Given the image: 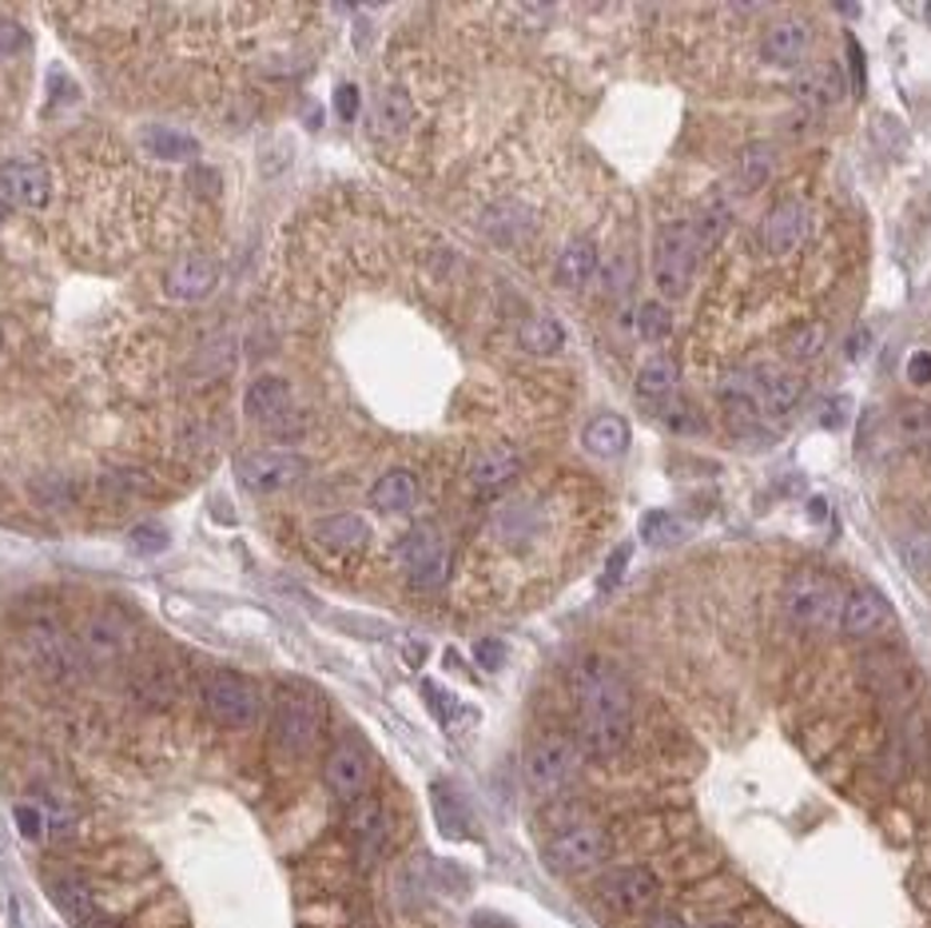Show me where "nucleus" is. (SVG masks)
<instances>
[{"label": "nucleus", "mask_w": 931, "mask_h": 928, "mask_svg": "<svg viewBox=\"0 0 931 928\" xmlns=\"http://www.w3.org/2000/svg\"><path fill=\"white\" fill-rule=\"evenodd\" d=\"M724 228H729V208H724V204H709V208L693 220L697 248H713V243H721Z\"/></svg>", "instance_id": "58836bf2"}, {"label": "nucleus", "mask_w": 931, "mask_h": 928, "mask_svg": "<svg viewBox=\"0 0 931 928\" xmlns=\"http://www.w3.org/2000/svg\"><path fill=\"white\" fill-rule=\"evenodd\" d=\"M287 407H291V387L283 379H255L248 387V395H243V410L259 423L279 419Z\"/></svg>", "instance_id": "cd10ccee"}, {"label": "nucleus", "mask_w": 931, "mask_h": 928, "mask_svg": "<svg viewBox=\"0 0 931 928\" xmlns=\"http://www.w3.org/2000/svg\"><path fill=\"white\" fill-rule=\"evenodd\" d=\"M410 121H415V104H410V96L402 88H387L375 101V112H370V132L383 136V140H390L398 132H407Z\"/></svg>", "instance_id": "393cba45"}, {"label": "nucleus", "mask_w": 931, "mask_h": 928, "mask_svg": "<svg viewBox=\"0 0 931 928\" xmlns=\"http://www.w3.org/2000/svg\"><path fill=\"white\" fill-rule=\"evenodd\" d=\"M597 275V248L589 240L565 243L557 256V283L562 288H585Z\"/></svg>", "instance_id": "c85d7f7f"}, {"label": "nucleus", "mask_w": 931, "mask_h": 928, "mask_svg": "<svg viewBox=\"0 0 931 928\" xmlns=\"http://www.w3.org/2000/svg\"><path fill=\"white\" fill-rule=\"evenodd\" d=\"M17 828H20V837L40 841V833H44V817H40V809L17 805Z\"/></svg>", "instance_id": "c03bdc74"}, {"label": "nucleus", "mask_w": 931, "mask_h": 928, "mask_svg": "<svg viewBox=\"0 0 931 928\" xmlns=\"http://www.w3.org/2000/svg\"><path fill=\"white\" fill-rule=\"evenodd\" d=\"M673 390H677L673 359L657 355V359H649L641 371H637V395H641V399H665V395H673Z\"/></svg>", "instance_id": "72a5a7b5"}, {"label": "nucleus", "mask_w": 931, "mask_h": 928, "mask_svg": "<svg viewBox=\"0 0 931 928\" xmlns=\"http://www.w3.org/2000/svg\"><path fill=\"white\" fill-rule=\"evenodd\" d=\"M128 689H132V698H136L139 706L164 709V706L176 701V674H171L168 666H159V661H144V666L132 669Z\"/></svg>", "instance_id": "4be33fe9"}, {"label": "nucleus", "mask_w": 931, "mask_h": 928, "mask_svg": "<svg viewBox=\"0 0 931 928\" xmlns=\"http://www.w3.org/2000/svg\"><path fill=\"white\" fill-rule=\"evenodd\" d=\"M24 44H29V32L20 29L17 21H0V61H4V56H17Z\"/></svg>", "instance_id": "37998d69"}, {"label": "nucleus", "mask_w": 931, "mask_h": 928, "mask_svg": "<svg viewBox=\"0 0 931 928\" xmlns=\"http://www.w3.org/2000/svg\"><path fill=\"white\" fill-rule=\"evenodd\" d=\"M211 288H216V263L203 256H188L164 275V291L171 300H203Z\"/></svg>", "instance_id": "aec40b11"}, {"label": "nucleus", "mask_w": 931, "mask_h": 928, "mask_svg": "<svg viewBox=\"0 0 931 928\" xmlns=\"http://www.w3.org/2000/svg\"><path fill=\"white\" fill-rule=\"evenodd\" d=\"M908 379H912L916 387H928L931 383V351H912V359H908Z\"/></svg>", "instance_id": "49530a36"}, {"label": "nucleus", "mask_w": 931, "mask_h": 928, "mask_svg": "<svg viewBox=\"0 0 931 928\" xmlns=\"http://www.w3.org/2000/svg\"><path fill=\"white\" fill-rule=\"evenodd\" d=\"M24 646H29V654L36 658V666L44 669V674H52V678H72L76 669H84L76 638H69L56 622H32V626L24 629Z\"/></svg>", "instance_id": "f8f14e48"}, {"label": "nucleus", "mask_w": 931, "mask_h": 928, "mask_svg": "<svg viewBox=\"0 0 931 928\" xmlns=\"http://www.w3.org/2000/svg\"><path fill=\"white\" fill-rule=\"evenodd\" d=\"M582 442L589 455H597V459H617V455L629 450V423H625L621 415H597V419L585 427Z\"/></svg>", "instance_id": "a878e982"}, {"label": "nucleus", "mask_w": 931, "mask_h": 928, "mask_svg": "<svg viewBox=\"0 0 931 928\" xmlns=\"http://www.w3.org/2000/svg\"><path fill=\"white\" fill-rule=\"evenodd\" d=\"M888 626H892V606L876 590H856V594L844 598L840 629L848 638H876Z\"/></svg>", "instance_id": "f3484780"}, {"label": "nucleus", "mask_w": 931, "mask_h": 928, "mask_svg": "<svg viewBox=\"0 0 931 928\" xmlns=\"http://www.w3.org/2000/svg\"><path fill=\"white\" fill-rule=\"evenodd\" d=\"M0 196L17 208H44L52 200V176L36 156H17L0 164Z\"/></svg>", "instance_id": "4468645a"}, {"label": "nucleus", "mask_w": 931, "mask_h": 928, "mask_svg": "<svg viewBox=\"0 0 931 928\" xmlns=\"http://www.w3.org/2000/svg\"><path fill=\"white\" fill-rule=\"evenodd\" d=\"M808 236V208L804 200H781L773 204V211L764 216V248L773 256H788L796 251Z\"/></svg>", "instance_id": "dca6fc26"}, {"label": "nucleus", "mask_w": 931, "mask_h": 928, "mask_svg": "<svg viewBox=\"0 0 931 928\" xmlns=\"http://www.w3.org/2000/svg\"><path fill=\"white\" fill-rule=\"evenodd\" d=\"M582 758L585 753H582V745H577V738L550 729V733L534 738L530 749H525V761H522L525 785L534 789V793H542V797H554V793H562V789L577 778Z\"/></svg>", "instance_id": "f03ea898"}, {"label": "nucleus", "mask_w": 931, "mask_h": 928, "mask_svg": "<svg viewBox=\"0 0 931 928\" xmlns=\"http://www.w3.org/2000/svg\"><path fill=\"white\" fill-rule=\"evenodd\" d=\"M605 861H609V833L602 825H589V821L557 828L550 845H545V865L554 873H565V877L594 873Z\"/></svg>", "instance_id": "39448f33"}, {"label": "nucleus", "mask_w": 931, "mask_h": 928, "mask_svg": "<svg viewBox=\"0 0 931 928\" xmlns=\"http://www.w3.org/2000/svg\"><path fill=\"white\" fill-rule=\"evenodd\" d=\"M784 614L804 629H833L844 614V590L816 570H801L784 586Z\"/></svg>", "instance_id": "20e7f679"}, {"label": "nucleus", "mask_w": 931, "mask_h": 928, "mask_svg": "<svg viewBox=\"0 0 931 928\" xmlns=\"http://www.w3.org/2000/svg\"><path fill=\"white\" fill-rule=\"evenodd\" d=\"M721 403L733 415H741L744 423H753L756 415H761V395H756V375H744V371H736V375H724L721 383Z\"/></svg>", "instance_id": "2f4dec72"}, {"label": "nucleus", "mask_w": 931, "mask_h": 928, "mask_svg": "<svg viewBox=\"0 0 931 928\" xmlns=\"http://www.w3.org/2000/svg\"><path fill=\"white\" fill-rule=\"evenodd\" d=\"M768 176H773V148L768 144H749V148L741 152V168H736V180H741L744 191H756L768 184Z\"/></svg>", "instance_id": "f704fd0d"}, {"label": "nucleus", "mask_w": 931, "mask_h": 928, "mask_svg": "<svg viewBox=\"0 0 931 928\" xmlns=\"http://www.w3.org/2000/svg\"><path fill=\"white\" fill-rule=\"evenodd\" d=\"M517 343H522L530 355H554V351H562V343H565V327L554 320V315H534V320H525L522 327H517Z\"/></svg>", "instance_id": "7c9ffc66"}, {"label": "nucleus", "mask_w": 931, "mask_h": 928, "mask_svg": "<svg viewBox=\"0 0 931 928\" xmlns=\"http://www.w3.org/2000/svg\"><path fill=\"white\" fill-rule=\"evenodd\" d=\"M577 706V745L589 758H614L634 733V689L609 658H582L569 674Z\"/></svg>", "instance_id": "f257e3e1"}, {"label": "nucleus", "mask_w": 931, "mask_h": 928, "mask_svg": "<svg viewBox=\"0 0 931 928\" xmlns=\"http://www.w3.org/2000/svg\"><path fill=\"white\" fill-rule=\"evenodd\" d=\"M0 343H4V331H0Z\"/></svg>", "instance_id": "6e6d98bb"}, {"label": "nucleus", "mask_w": 931, "mask_h": 928, "mask_svg": "<svg viewBox=\"0 0 931 928\" xmlns=\"http://www.w3.org/2000/svg\"><path fill=\"white\" fill-rule=\"evenodd\" d=\"M629 554H634L629 546H617V554L609 559V570H605V578H602V590H609L617 578H621V570H625V562H629Z\"/></svg>", "instance_id": "09e8293b"}, {"label": "nucleus", "mask_w": 931, "mask_h": 928, "mask_svg": "<svg viewBox=\"0 0 931 928\" xmlns=\"http://www.w3.org/2000/svg\"><path fill=\"white\" fill-rule=\"evenodd\" d=\"M522 470V459H517L514 447H505V442H494V447H485L474 455V462H470V482L474 487H502V482H510Z\"/></svg>", "instance_id": "5701e85b"}, {"label": "nucleus", "mask_w": 931, "mask_h": 928, "mask_svg": "<svg viewBox=\"0 0 931 928\" xmlns=\"http://www.w3.org/2000/svg\"><path fill=\"white\" fill-rule=\"evenodd\" d=\"M900 554L912 570H931V530H912V534H903Z\"/></svg>", "instance_id": "a19ab883"}, {"label": "nucleus", "mask_w": 931, "mask_h": 928, "mask_svg": "<svg viewBox=\"0 0 931 928\" xmlns=\"http://www.w3.org/2000/svg\"><path fill=\"white\" fill-rule=\"evenodd\" d=\"M669 331H673V311L665 307V303L649 300L637 307V335H641L645 343H665L669 340Z\"/></svg>", "instance_id": "4c0bfd02"}, {"label": "nucleus", "mask_w": 931, "mask_h": 928, "mask_svg": "<svg viewBox=\"0 0 931 928\" xmlns=\"http://www.w3.org/2000/svg\"><path fill=\"white\" fill-rule=\"evenodd\" d=\"M844 72L840 64H808L793 81L796 101H804L808 108H833V104L844 101Z\"/></svg>", "instance_id": "6ab92c4d"}, {"label": "nucleus", "mask_w": 931, "mask_h": 928, "mask_svg": "<svg viewBox=\"0 0 931 928\" xmlns=\"http://www.w3.org/2000/svg\"><path fill=\"white\" fill-rule=\"evenodd\" d=\"M697 256H701V248H697L693 223H669V228H661L653 248V283L665 300H677V295L689 291V280H693L697 271Z\"/></svg>", "instance_id": "423d86ee"}, {"label": "nucleus", "mask_w": 931, "mask_h": 928, "mask_svg": "<svg viewBox=\"0 0 931 928\" xmlns=\"http://www.w3.org/2000/svg\"><path fill=\"white\" fill-rule=\"evenodd\" d=\"M132 550H139V554H156V550L168 546V530L159 526V522H144V526H136L128 534Z\"/></svg>", "instance_id": "79ce46f5"}, {"label": "nucleus", "mask_w": 931, "mask_h": 928, "mask_svg": "<svg viewBox=\"0 0 931 928\" xmlns=\"http://www.w3.org/2000/svg\"><path fill=\"white\" fill-rule=\"evenodd\" d=\"M824 343H828V327H824V323H804V327L788 331V340H784V355H788L793 363H808V359L820 355Z\"/></svg>", "instance_id": "e433bc0d"}, {"label": "nucleus", "mask_w": 931, "mask_h": 928, "mask_svg": "<svg viewBox=\"0 0 931 928\" xmlns=\"http://www.w3.org/2000/svg\"><path fill=\"white\" fill-rule=\"evenodd\" d=\"M311 534H315L318 546L335 550V554H355V550L367 546L370 526L358 514H331V519H318Z\"/></svg>", "instance_id": "412c9836"}, {"label": "nucleus", "mask_w": 931, "mask_h": 928, "mask_svg": "<svg viewBox=\"0 0 931 928\" xmlns=\"http://www.w3.org/2000/svg\"><path fill=\"white\" fill-rule=\"evenodd\" d=\"M801 375H793V371H761L756 375V395H761V410H776V415H784V410H793L796 399H801Z\"/></svg>", "instance_id": "bb28decb"}, {"label": "nucleus", "mask_w": 931, "mask_h": 928, "mask_svg": "<svg viewBox=\"0 0 931 928\" xmlns=\"http://www.w3.org/2000/svg\"><path fill=\"white\" fill-rule=\"evenodd\" d=\"M323 733V701L303 689H283L271 713V738L283 753H307Z\"/></svg>", "instance_id": "0eeeda50"}, {"label": "nucleus", "mask_w": 931, "mask_h": 928, "mask_svg": "<svg viewBox=\"0 0 931 928\" xmlns=\"http://www.w3.org/2000/svg\"><path fill=\"white\" fill-rule=\"evenodd\" d=\"M641 534H645V542H653V546H665V542H677L681 539V526H677L665 510H649L641 519Z\"/></svg>", "instance_id": "ea45409f"}, {"label": "nucleus", "mask_w": 931, "mask_h": 928, "mask_svg": "<svg viewBox=\"0 0 931 928\" xmlns=\"http://www.w3.org/2000/svg\"><path fill=\"white\" fill-rule=\"evenodd\" d=\"M597 893H602V900L614 908V913L634 917V913H645V908L657 905V897H661V880L641 865H625V868H614V873H605Z\"/></svg>", "instance_id": "9b49d317"}, {"label": "nucleus", "mask_w": 931, "mask_h": 928, "mask_svg": "<svg viewBox=\"0 0 931 928\" xmlns=\"http://www.w3.org/2000/svg\"><path fill=\"white\" fill-rule=\"evenodd\" d=\"M323 781H327V789L335 793L338 801H358L367 797L370 789V758L367 749L358 745V741H338L335 749L327 753V765H323Z\"/></svg>", "instance_id": "ddd939ff"}, {"label": "nucleus", "mask_w": 931, "mask_h": 928, "mask_svg": "<svg viewBox=\"0 0 931 928\" xmlns=\"http://www.w3.org/2000/svg\"><path fill=\"white\" fill-rule=\"evenodd\" d=\"M4 216H9V211H4V204H0V223H4Z\"/></svg>", "instance_id": "5fc2aeb1"}, {"label": "nucleus", "mask_w": 931, "mask_h": 928, "mask_svg": "<svg viewBox=\"0 0 931 928\" xmlns=\"http://www.w3.org/2000/svg\"><path fill=\"white\" fill-rule=\"evenodd\" d=\"M139 144L151 156H159V160H191L196 156V140L184 136V132L168 128V124H148V128L139 132Z\"/></svg>", "instance_id": "c756f323"}, {"label": "nucleus", "mask_w": 931, "mask_h": 928, "mask_svg": "<svg viewBox=\"0 0 931 928\" xmlns=\"http://www.w3.org/2000/svg\"><path fill=\"white\" fill-rule=\"evenodd\" d=\"M398 559H402V566H407L410 582L422 590H435L447 582L450 574V550L447 542H442V534L430 526H418L410 530L407 539L398 542Z\"/></svg>", "instance_id": "9d476101"}, {"label": "nucleus", "mask_w": 931, "mask_h": 928, "mask_svg": "<svg viewBox=\"0 0 931 928\" xmlns=\"http://www.w3.org/2000/svg\"><path fill=\"white\" fill-rule=\"evenodd\" d=\"M704 928H733V925H721V920H716V925H704Z\"/></svg>", "instance_id": "864d4df0"}, {"label": "nucleus", "mask_w": 931, "mask_h": 928, "mask_svg": "<svg viewBox=\"0 0 931 928\" xmlns=\"http://www.w3.org/2000/svg\"><path fill=\"white\" fill-rule=\"evenodd\" d=\"M199 701L216 726L248 729L259 718V686L236 669H208L199 678Z\"/></svg>", "instance_id": "7ed1b4c3"}, {"label": "nucleus", "mask_w": 931, "mask_h": 928, "mask_svg": "<svg viewBox=\"0 0 931 928\" xmlns=\"http://www.w3.org/2000/svg\"><path fill=\"white\" fill-rule=\"evenodd\" d=\"M303 475H307V459L295 455V450H251V455L239 459V482H243V490L259 494V499L283 494Z\"/></svg>", "instance_id": "1a4fd4ad"}, {"label": "nucleus", "mask_w": 931, "mask_h": 928, "mask_svg": "<svg viewBox=\"0 0 931 928\" xmlns=\"http://www.w3.org/2000/svg\"><path fill=\"white\" fill-rule=\"evenodd\" d=\"M347 828H351V841H355L363 865H370V861L383 853V845H387V805H383L378 797H370V793L367 797L351 801Z\"/></svg>", "instance_id": "2eb2a0df"}, {"label": "nucleus", "mask_w": 931, "mask_h": 928, "mask_svg": "<svg viewBox=\"0 0 931 928\" xmlns=\"http://www.w3.org/2000/svg\"><path fill=\"white\" fill-rule=\"evenodd\" d=\"M641 928H684V917L681 913H653Z\"/></svg>", "instance_id": "3c124183"}, {"label": "nucleus", "mask_w": 931, "mask_h": 928, "mask_svg": "<svg viewBox=\"0 0 931 928\" xmlns=\"http://www.w3.org/2000/svg\"><path fill=\"white\" fill-rule=\"evenodd\" d=\"M76 649L84 669H112L132 654V626L116 609H96L80 622Z\"/></svg>", "instance_id": "6e6552de"}, {"label": "nucleus", "mask_w": 931, "mask_h": 928, "mask_svg": "<svg viewBox=\"0 0 931 928\" xmlns=\"http://www.w3.org/2000/svg\"><path fill=\"white\" fill-rule=\"evenodd\" d=\"M52 900H56V905L64 908L69 917H76V920H84V917H92V913H96L88 885H84V880H76V877H52Z\"/></svg>", "instance_id": "c9c22d12"}, {"label": "nucleus", "mask_w": 931, "mask_h": 928, "mask_svg": "<svg viewBox=\"0 0 931 928\" xmlns=\"http://www.w3.org/2000/svg\"><path fill=\"white\" fill-rule=\"evenodd\" d=\"M80 928H124V925H119V920H112V917H104V913H92V917L80 920Z\"/></svg>", "instance_id": "603ef678"}, {"label": "nucleus", "mask_w": 931, "mask_h": 928, "mask_svg": "<svg viewBox=\"0 0 931 928\" xmlns=\"http://www.w3.org/2000/svg\"><path fill=\"white\" fill-rule=\"evenodd\" d=\"M474 658L482 661L485 669H498L505 661V646L498 638H485V642H478V646H474Z\"/></svg>", "instance_id": "a18cd8bd"}, {"label": "nucleus", "mask_w": 931, "mask_h": 928, "mask_svg": "<svg viewBox=\"0 0 931 928\" xmlns=\"http://www.w3.org/2000/svg\"><path fill=\"white\" fill-rule=\"evenodd\" d=\"M335 112L343 116V121H355L358 116V88L355 84H343V88L335 92Z\"/></svg>", "instance_id": "de8ad7c7"}, {"label": "nucleus", "mask_w": 931, "mask_h": 928, "mask_svg": "<svg viewBox=\"0 0 931 928\" xmlns=\"http://www.w3.org/2000/svg\"><path fill=\"white\" fill-rule=\"evenodd\" d=\"M665 427L669 430H697L701 423L689 415V407H677V410H665Z\"/></svg>", "instance_id": "8fccbe9b"}, {"label": "nucleus", "mask_w": 931, "mask_h": 928, "mask_svg": "<svg viewBox=\"0 0 931 928\" xmlns=\"http://www.w3.org/2000/svg\"><path fill=\"white\" fill-rule=\"evenodd\" d=\"M813 49V24L801 21V17H788V21H776L773 29L764 32V61L776 64V69H793L808 56Z\"/></svg>", "instance_id": "a211bd4d"}, {"label": "nucleus", "mask_w": 931, "mask_h": 928, "mask_svg": "<svg viewBox=\"0 0 931 928\" xmlns=\"http://www.w3.org/2000/svg\"><path fill=\"white\" fill-rule=\"evenodd\" d=\"M892 427L908 447L931 450V403H908V407H900Z\"/></svg>", "instance_id": "473e14b6"}, {"label": "nucleus", "mask_w": 931, "mask_h": 928, "mask_svg": "<svg viewBox=\"0 0 931 928\" xmlns=\"http://www.w3.org/2000/svg\"><path fill=\"white\" fill-rule=\"evenodd\" d=\"M415 502H418V479L410 470H387L370 487V507L383 510V514H407Z\"/></svg>", "instance_id": "b1692460"}]
</instances>
